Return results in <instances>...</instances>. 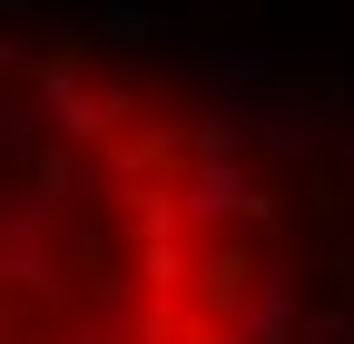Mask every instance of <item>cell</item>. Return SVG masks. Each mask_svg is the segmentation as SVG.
<instances>
[{"instance_id":"obj_1","label":"cell","mask_w":354,"mask_h":344,"mask_svg":"<svg viewBox=\"0 0 354 344\" xmlns=\"http://www.w3.org/2000/svg\"><path fill=\"white\" fill-rule=\"evenodd\" d=\"M177 207H187L197 236H216V227H256V217H266V197H256V178H246L236 148H197V167L177 178Z\"/></svg>"},{"instance_id":"obj_2","label":"cell","mask_w":354,"mask_h":344,"mask_svg":"<svg viewBox=\"0 0 354 344\" xmlns=\"http://www.w3.org/2000/svg\"><path fill=\"white\" fill-rule=\"evenodd\" d=\"M256 79H266V50H216L207 59V89H227V99H246Z\"/></svg>"},{"instance_id":"obj_3","label":"cell","mask_w":354,"mask_h":344,"mask_svg":"<svg viewBox=\"0 0 354 344\" xmlns=\"http://www.w3.org/2000/svg\"><path fill=\"white\" fill-rule=\"evenodd\" d=\"M0 69H20V39H0Z\"/></svg>"}]
</instances>
